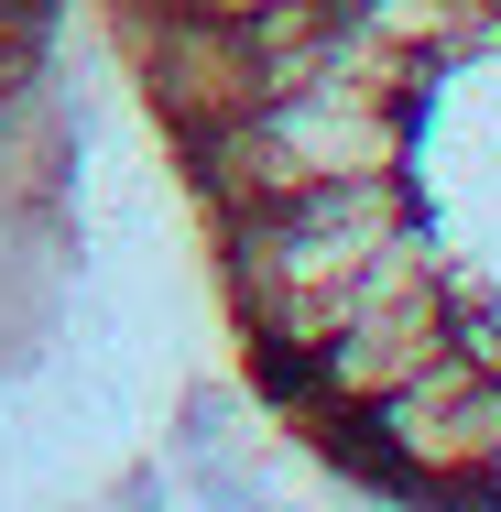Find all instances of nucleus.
<instances>
[{
    "instance_id": "nucleus-1",
    "label": "nucleus",
    "mask_w": 501,
    "mask_h": 512,
    "mask_svg": "<svg viewBox=\"0 0 501 512\" xmlns=\"http://www.w3.org/2000/svg\"><path fill=\"white\" fill-rule=\"evenodd\" d=\"M109 33L273 425L501 502V0H109Z\"/></svg>"
}]
</instances>
